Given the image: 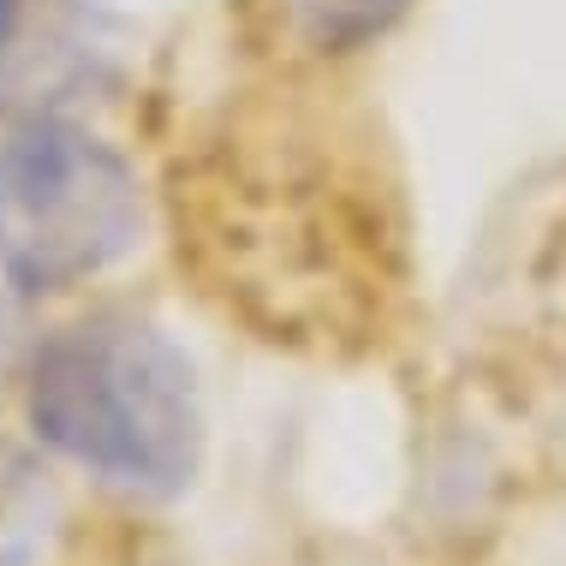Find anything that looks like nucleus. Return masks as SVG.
Instances as JSON below:
<instances>
[{"instance_id":"obj_1","label":"nucleus","mask_w":566,"mask_h":566,"mask_svg":"<svg viewBox=\"0 0 566 566\" xmlns=\"http://www.w3.org/2000/svg\"><path fill=\"white\" fill-rule=\"evenodd\" d=\"M24 423L54 459L149 507L191 495L209 453L191 352L144 311H90L36 340Z\"/></svg>"},{"instance_id":"obj_2","label":"nucleus","mask_w":566,"mask_h":566,"mask_svg":"<svg viewBox=\"0 0 566 566\" xmlns=\"http://www.w3.org/2000/svg\"><path fill=\"white\" fill-rule=\"evenodd\" d=\"M144 244V179L72 114L12 119L0 137V281L54 298L102 281Z\"/></svg>"},{"instance_id":"obj_3","label":"nucleus","mask_w":566,"mask_h":566,"mask_svg":"<svg viewBox=\"0 0 566 566\" xmlns=\"http://www.w3.org/2000/svg\"><path fill=\"white\" fill-rule=\"evenodd\" d=\"M119 72L114 19L96 0H0V114L42 119L108 90Z\"/></svg>"},{"instance_id":"obj_4","label":"nucleus","mask_w":566,"mask_h":566,"mask_svg":"<svg viewBox=\"0 0 566 566\" xmlns=\"http://www.w3.org/2000/svg\"><path fill=\"white\" fill-rule=\"evenodd\" d=\"M411 7L418 0H281L286 36L316 60H346L388 42L411 19Z\"/></svg>"},{"instance_id":"obj_5","label":"nucleus","mask_w":566,"mask_h":566,"mask_svg":"<svg viewBox=\"0 0 566 566\" xmlns=\"http://www.w3.org/2000/svg\"><path fill=\"white\" fill-rule=\"evenodd\" d=\"M49 531V483L24 453L0 448V566H30Z\"/></svg>"}]
</instances>
